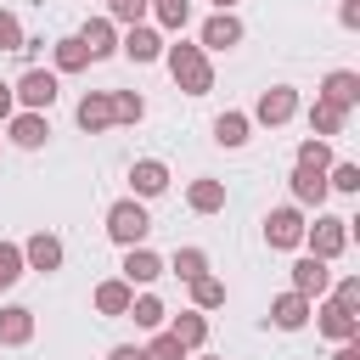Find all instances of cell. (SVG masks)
Listing matches in <instances>:
<instances>
[{
	"instance_id": "cell-1",
	"label": "cell",
	"mask_w": 360,
	"mask_h": 360,
	"mask_svg": "<svg viewBox=\"0 0 360 360\" xmlns=\"http://www.w3.org/2000/svg\"><path fill=\"white\" fill-rule=\"evenodd\" d=\"M163 68L174 73V84H180L186 96H208V90H214V62H208L202 45H186V39L163 45Z\"/></svg>"
},
{
	"instance_id": "cell-2",
	"label": "cell",
	"mask_w": 360,
	"mask_h": 360,
	"mask_svg": "<svg viewBox=\"0 0 360 360\" xmlns=\"http://www.w3.org/2000/svg\"><path fill=\"white\" fill-rule=\"evenodd\" d=\"M107 236H112L118 248H146V236H152V214H146V202L118 197V202L107 208Z\"/></svg>"
},
{
	"instance_id": "cell-3",
	"label": "cell",
	"mask_w": 360,
	"mask_h": 360,
	"mask_svg": "<svg viewBox=\"0 0 360 360\" xmlns=\"http://www.w3.org/2000/svg\"><path fill=\"white\" fill-rule=\"evenodd\" d=\"M11 96H17V107H22V112H51V107H56V96H62V84H56V73H51V68H22V73H17V84H11Z\"/></svg>"
},
{
	"instance_id": "cell-4",
	"label": "cell",
	"mask_w": 360,
	"mask_h": 360,
	"mask_svg": "<svg viewBox=\"0 0 360 360\" xmlns=\"http://www.w3.org/2000/svg\"><path fill=\"white\" fill-rule=\"evenodd\" d=\"M298 248H309V259H338L343 248H349V219L343 214H315V225H304V242Z\"/></svg>"
},
{
	"instance_id": "cell-5",
	"label": "cell",
	"mask_w": 360,
	"mask_h": 360,
	"mask_svg": "<svg viewBox=\"0 0 360 360\" xmlns=\"http://www.w3.org/2000/svg\"><path fill=\"white\" fill-rule=\"evenodd\" d=\"M253 124H264V129H281V124H292L298 118V90L292 84H270V90H259V101H253V112H248Z\"/></svg>"
},
{
	"instance_id": "cell-6",
	"label": "cell",
	"mask_w": 360,
	"mask_h": 360,
	"mask_svg": "<svg viewBox=\"0 0 360 360\" xmlns=\"http://www.w3.org/2000/svg\"><path fill=\"white\" fill-rule=\"evenodd\" d=\"M118 56H124V62H135V68L163 62V34H158L152 22H135V28H124V34H118Z\"/></svg>"
},
{
	"instance_id": "cell-7",
	"label": "cell",
	"mask_w": 360,
	"mask_h": 360,
	"mask_svg": "<svg viewBox=\"0 0 360 360\" xmlns=\"http://www.w3.org/2000/svg\"><path fill=\"white\" fill-rule=\"evenodd\" d=\"M304 225H309V219H304V208L281 202V208H270V214H264V242L287 253V248H298V242H304Z\"/></svg>"
},
{
	"instance_id": "cell-8",
	"label": "cell",
	"mask_w": 360,
	"mask_h": 360,
	"mask_svg": "<svg viewBox=\"0 0 360 360\" xmlns=\"http://www.w3.org/2000/svg\"><path fill=\"white\" fill-rule=\"evenodd\" d=\"M242 39H248V28H242L236 11H214V17L197 28V45H202V51H236Z\"/></svg>"
},
{
	"instance_id": "cell-9",
	"label": "cell",
	"mask_w": 360,
	"mask_h": 360,
	"mask_svg": "<svg viewBox=\"0 0 360 360\" xmlns=\"http://www.w3.org/2000/svg\"><path fill=\"white\" fill-rule=\"evenodd\" d=\"M315 96H321L326 107H338V112H354V107H360V73H354V68H332Z\"/></svg>"
},
{
	"instance_id": "cell-10",
	"label": "cell",
	"mask_w": 360,
	"mask_h": 360,
	"mask_svg": "<svg viewBox=\"0 0 360 360\" xmlns=\"http://www.w3.org/2000/svg\"><path fill=\"white\" fill-rule=\"evenodd\" d=\"M169 191V163L163 158H135L129 163V197L146 202V197H163Z\"/></svg>"
},
{
	"instance_id": "cell-11",
	"label": "cell",
	"mask_w": 360,
	"mask_h": 360,
	"mask_svg": "<svg viewBox=\"0 0 360 360\" xmlns=\"http://www.w3.org/2000/svg\"><path fill=\"white\" fill-rule=\"evenodd\" d=\"M62 259H68V248H62V236H56V231H34V236L22 242V264H28V270H39V276L62 270Z\"/></svg>"
},
{
	"instance_id": "cell-12",
	"label": "cell",
	"mask_w": 360,
	"mask_h": 360,
	"mask_svg": "<svg viewBox=\"0 0 360 360\" xmlns=\"http://www.w3.org/2000/svg\"><path fill=\"white\" fill-rule=\"evenodd\" d=\"M6 141L22 146V152H39V146L51 141V118H45V112H11V118H6Z\"/></svg>"
},
{
	"instance_id": "cell-13",
	"label": "cell",
	"mask_w": 360,
	"mask_h": 360,
	"mask_svg": "<svg viewBox=\"0 0 360 360\" xmlns=\"http://www.w3.org/2000/svg\"><path fill=\"white\" fill-rule=\"evenodd\" d=\"M326 287H332V264H326V259H309V253L292 259V292H298V298L315 304V298H326Z\"/></svg>"
},
{
	"instance_id": "cell-14",
	"label": "cell",
	"mask_w": 360,
	"mask_h": 360,
	"mask_svg": "<svg viewBox=\"0 0 360 360\" xmlns=\"http://www.w3.org/2000/svg\"><path fill=\"white\" fill-rule=\"evenodd\" d=\"M73 118H79V129H84V135L112 129V90H84V96H79V107H73Z\"/></svg>"
},
{
	"instance_id": "cell-15",
	"label": "cell",
	"mask_w": 360,
	"mask_h": 360,
	"mask_svg": "<svg viewBox=\"0 0 360 360\" xmlns=\"http://www.w3.org/2000/svg\"><path fill=\"white\" fill-rule=\"evenodd\" d=\"M309 315H315V304H309V298H298L292 287H287L281 298H270V326H276V332H304V326H309Z\"/></svg>"
},
{
	"instance_id": "cell-16",
	"label": "cell",
	"mask_w": 360,
	"mask_h": 360,
	"mask_svg": "<svg viewBox=\"0 0 360 360\" xmlns=\"http://www.w3.org/2000/svg\"><path fill=\"white\" fill-rule=\"evenodd\" d=\"M79 45L90 51V62H107V56H118V22H107V17H84V28H79Z\"/></svg>"
},
{
	"instance_id": "cell-17",
	"label": "cell",
	"mask_w": 360,
	"mask_h": 360,
	"mask_svg": "<svg viewBox=\"0 0 360 360\" xmlns=\"http://www.w3.org/2000/svg\"><path fill=\"white\" fill-rule=\"evenodd\" d=\"M129 298H135V287H129L124 276H107V281H96V292H90V304H96V315H107V321H118V315H129Z\"/></svg>"
},
{
	"instance_id": "cell-18",
	"label": "cell",
	"mask_w": 360,
	"mask_h": 360,
	"mask_svg": "<svg viewBox=\"0 0 360 360\" xmlns=\"http://www.w3.org/2000/svg\"><path fill=\"white\" fill-rule=\"evenodd\" d=\"M315 326H321V338H332V343H354V338H360V315L338 309L332 298H321V309H315Z\"/></svg>"
},
{
	"instance_id": "cell-19",
	"label": "cell",
	"mask_w": 360,
	"mask_h": 360,
	"mask_svg": "<svg viewBox=\"0 0 360 360\" xmlns=\"http://www.w3.org/2000/svg\"><path fill=\"white\" fill-rule=\"evenodd\" d=\"M287 186H292V208H315V214H321V202H326V174H321V169H298V163H292Z\"/></svg>"
},
{
	"instance_id": "cell-20",
	"label": "cell",
	"mask_w": 360,
	"mask_h": 360,
	"mask_svg": "<svg viewBox=\"0 0 360 360\" xmlns=\"http://www.w3.org/2000/svg\"><path fill=\"white\" fill-rule=\"evenodd\" d=\"M118 276H124L129 287H152V281L163 276V259H158L152 248H124V264H118Z\"/></svg>"
},
{
	"instance_id": "cell-21",
	"label": "cell",
	"mask_w": 360,
	"mask_h": 360,
	"mask_svg": "<svg viewBox=\"0 0 360 360\" xmlns=\"http://www.w3.org/2000/svg\"><path fill=\"white\" fill-rule=\"evenodd\" d=\"M34 343V309L28 304H6L0 309V349H22Z\"/></svg>"
},
{
	"instance_id": "cell-22",
	"label": "cell",
	"mask_w": 360,
	"mask_h": 360,
	"mask_svg": "<svg viewBox=\"0 0 360 360\" xmlns=\"http://www.w3.org/2000/svg\"><path fill=\"white\" fill-rule=\"evenodd\" d=\"M186 208H191V214H219V208H225V180L197 174V180L186 186Z\"/></svg>"
},
{
	"instance_id": "cell-23",
	"label": "cell",
	"mask_w": 360,
	"mask_h": 360,
	"mask_svg": "<svg viewBox=\"0 0 360 360\" xmlns=\"http://www.w3.org/2000/svg\"><path fill=\"white\" fill-rule=\"evenodd\" d=\"M169 332L180 338V349H186V354H197V349L208 343V315H202V309H180V315L169 321Z\"/></svg>"
},
{
	"instance_id": "cell-24",
	"label": "cell",
	"mask_w": 360,
	"mask_h": 360,
	"mask_svg": "<svg viewBox=\"0 0 360 360\" xmlns=\"http://www.w3.org/2000/svg\"><path fill=\"white\" fill-rule=\"evenodd\" d=\"M248 135H253V118L248 112H219L214 118V146L236 152V146H248Z\"/></svg>"
},
{
	"instance_id": "cell-25",
	"label": "cell",
	"mask_w": 360,
	"mask_h": 360,
	"mask_svg": "<svg viewBox=\"0 0 360 360\" xmlns=\"http://www.w3.org/2000/svg\"><path fill=\"white\" fill-rule=\"evenodd\" d=\"M124 321H135L141 332H163L169 309H163V298H158V292H135V298H129V315H124Z\"/></svg>"
},
{
	"instance_id": "cell-26",
	"label": "cell",
	"mask_w": 360,
	"mask_h": 360,
	"mask_svg": "<svg viewBox=\"0 0 360 360\" xmlns=\"http://www.w3.org/2000/svg\"><path fill=\"white\" fill-rule=\"evenodd\" d=\"M304 118H309V135H315V141H332V135H343V124H349V112L326 107L321 96L309 101V112H304Z\"/></svg>"
},
{
	"instance_id": "cell-27",
	"label": "cell",
	"mask_w": 360,
	"mask_h": 360,
	"mask_svg": "<svg viewBox=\"0 0 360 360\" xmlns=\"http://www.w3.org/2000/svg\"><path fill=\"white\" fill-rule=\"evenodd\" d=\"M51 62H56L51 73H84V68H90V51L79 45V34H68V39L51 45Z\"/></svg>"
},
{
	"instance_id": "cell-28",
	"label": "cell",
	"mask_w": 360,
	"mask_h": 360,
	"mask_svg": "<svg viewBox=\"0 0 360 360\" xmlns=\"http://www.w3.org/2000/svg\"><path fill=\"white\" fill-rule=\"evenodd\" d=\"M163 270H174V276L191 287L197 276H208V253H202V248H174V259H169Z\"/></svg>"
},
{
	"instance_id": "cell-29",
	"label": "cell",
	"mask_w": 360,
	"mask_h": 360,
	"mask_svg": "<svg viewBox=\"0 0 360 360\" xmlns=\"http://www.w3.org/2000/svg\"><path fill=\"white\" fill-rule=\"evenodd\" d=\"M152 22L169 28V34H180L191 22V0H152Z\"/></svg>"
},
{
	"instance_id": "cell-30",
	"label": "cell",
	"mask_w": 360,
	"mask_h": 360,
	"mask_svg": "<svg viewBox=\"0 0 360 360\" xmlns=\"http://www.w3.org/2000/svg\"><path fill=\"white\" fill-rule=\"evenodd\" d=\"M146 118V96L141 90H112V124H141Z\"/></svg>"
},
{
	"instance_id": "cell-31",
	"label": "cell",
	"mask_w": 360,
	"mask_h": 360,
	"mask_svg": "<svg viewBox=\"0 0 360 360\" xmlns=\"http://www.w3.org/2000/svg\"><path fill=\"white\" fill-rule=\"evenodd\" d=\"M332 163H338V158H332V141H315V135L298 141V169H321V174H326Z\"/></svg>"
},
{
	"instance_id": "cell-32",
	"label": "cell",
	"mask_w": 360,
	"mask_h": 360,
	"mask_svg": "<svg viewBox=\"0 0 360 360\" xmlns=\"http://www.w3.org/2000/svg\"><path fill=\"white\" fill-rule=\"evenodd\" d=\"M219 304H225V281H219V276H197V281H191V309L208 315V309H219Z\"/></svg>"
},
{
	"instance_id": "cell-33",
	"label": "cell",
	"mask_w": 360,
	"mask_h": 360,
	"mask_svg": "<svg viewBox=\"0 0 360 360\" xmlns=\"http://www.w3.org/2000/svg\"><path fill=\"white\" fill-rule=\"evenodd\" d=\"M146 17H152V0H107V22L135 28V22H146Z\"/></svg>"
},
{
	"instance_id": "cell-34",
	"label": "cell",
	"mask_w": 360,
	"mask_h": 360,
	"mask_svg": "<svg viewBox=\"0 0 360 360\" xmlns=\"http://www.w3.org/2000/svg\"><path fill=\"white\" fill-rule=\"evenodd\" d=\"M22 270H28V264H22V242H0V292L17 287Z\"/></svg>"
},
{
	"instance_id": "cell-35",
	"label": "cell",
	"mask_w": 360,
	"mask_h": 360,
	"mask_svg": "<svg viewBox=\"0 0 360 360\" xmlns=\"http://www.w3.org/2000/svg\"><path fill=\"white\" fill-rule=\"evenodd\" d=\"M326 191L354 197V191H360V163H349V158H343V163H332V169H326Z\"/></svg>"
},
{
	"instance_id": "cell-36",
	"label": "cell",
	"mask_w": 360,
	"mask_h": 360,
	"mask_svg": "<svg viewBox=\"0 0 360 360\" xmlns=\"http://www.w3.org/2000/svg\"><path fill=\"white\" fill-rule=\"evenodd\" d=\"M326 292H332V304H338V309L360 315V276H338V281H332Z\"/></svg>"
},
{
	"instance_id": "cell-37",
	"label": "cell",
	"mask_w": 360,
	"mask_h": 360,
	"mask_svg": "<svg viewBox=\"0 0 360 360\" xmlns=\"http://www.w3.org/2000/svg\"><path fill=\"white\" fill-rule=\"evenodd\" d=\"M146 360H191L186 349H180V338L163 326V332H152V343H146Z\"/></svg>"
},
{
	"instance_id": "cell-38",
	"label": "cell",
	"mask_w": 360,
	"mask_h": 360,
	"mask_svg": "<svg viewBox=\"0 0 360 360\" xmlns=\"http://www.w3.org/2000/svg\"><path fill=\"white\" fill-rule=\"evenodd\" d=\"M22 39H28V34H22L17 11H6V6H0V51H22Z\"/></svg>"
},
{
	"instance_id": "cell-39",
	"label": "cell",
	"mask_w": 360,
	"mask_h": 360,
	"mask_svg": "<svg viewBox=\"0 0 360 360\" xmlns=\"http://www.w3.org/2000/svg\"><path fill=\"white\" fill-rule=\"evenodd\" d=\"M107 360H146V349H141V343H112Z\"/></svg>"
},
{
	"instance_id": "cell-40",
	"label": "cell",
	"mask_w": 360,
	"mask_h": 360,
	"mask_svg": "<svg viewBox=\"0 0 360 360\" xmlns=\"http://www.w3.org/2000/svg\"><path fill=\"white\" fill-rule=\"evenodd\" d=\"M338 22H343V28H360V0H343V6H338Z\"/></svg>"
},
{
	"instance_id": "cell-41",
	"label": "cell",
	"mask_w": 360,
	"mask_h": 360,
	"mask_svg": "<svg viewBox=\"0 0 360 360\" xmlns=\"http://www.w3.org/2000/svg\"><path fill=\"white\" fill-rule=\"evenodd\" d=\"M11 112H17V96H11V84H6V79H0V124H6V118H11Z\"/></svg>"
},
{
	"instance_id": "cell-42",
	"label": "cell",
	"mask_w": 360,
	"mask_h": 360,
	"mask_svg": "<svg viewBox=\"0 0 360 360\" xmlns=\"http://www.w3.org/2000/svg\"><path fill=\"white\" fill-rule=\"evenodd\" d=\"M332 360H360V338H354V343H338V354H332Z\"/></svg>"
},
{
	"instance_id": "cell-43",
	"label": "cell",
	"mask_w": 360,
	"mask_h": 360,
	"mask_svg": "<svg viewBox=\"0 0 360 360\" xmlns=\"http://www.w3.org/2000/svg\"><path fill=\"white\" fill-rule=\"evenodd\" d=\"M236 6H242V0H214V11H236Z\"/></svg>"
},
{
	"instance_id": "cell-44",
	"label": "cell",
	"mask_w": 360,
	"mask_h": 360,
	"mask_svg": "<svg viewBox=\"0 0 360 360\" xmlns=\"http://www.w3.org/2000/svg\"><path fill=\"white\" fill-rule=\"evenodd\" d=\"M202 360H214V354H202Z\"/></svg>"
}]
</instances>
